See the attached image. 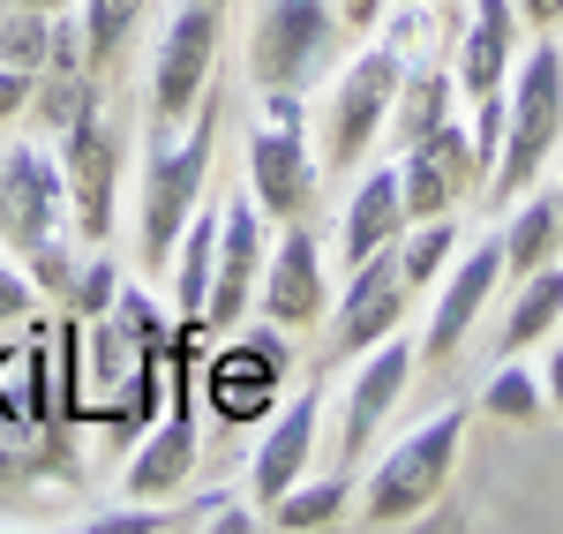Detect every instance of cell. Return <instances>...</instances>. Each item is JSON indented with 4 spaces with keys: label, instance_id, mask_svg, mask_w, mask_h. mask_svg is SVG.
I'll use <instances>...</instances> for the list:
<instances>
[{
    "label": "cell",
    "instance_id": "cell-40",
    "mask_svg": "<svg viewBox=\"0 0 563 534\" xmlns=\"http://www.w3.org/2000/svg\"><path fill=\"white\" fill-rule=\"evenodd\" d=\"M15 8H45V15H53V8H68V0H15Z\"/></svg>",
    "mask_w": 563,
    "mask_h": 534
},
{
    "label": "cell",
    "instance_id": "cell-38",
    "mask_svg": "<svg viewBox=\"0 0 563 534\" xmlns=\"http://www.w3.org/2000/svg\"><path fill=\"white\" fill-rule=\"evenodd\" d=\"M511 8H519V23L533 31V39H541V31H556V23H563V0H511Z\"/></svg>",
    "mask_w": 563,
    "mask_h": 534
},
{
    "label": "cell",
    "instance_id": "cell-5",
    "mask_svg": "<svg viewBox=\"0 0 563 534\" xmlns=\"http://www.w3.org/2000/svg\"><path fill=\"white\" fill-rule=\"evenodd\" d=\"M398 84H406V45H361L339 84H331V106H323V166L331 174H353L368 143H384L390 129V106H398Z\"/></svg>",
    "mask_w": 563,
    "mask_h": 534
},
{
    "label": "cell",
    "instance_id": "cell-32",
    "mask_svg": "<svg viewBox=\"0 0 563 534\" xmlns=\"http://www.w3.org/2000/svg\"><path fill=\"white\" fill-rule=\"evenodd\" d=\"M180 527H225V534H249L256 520H249L241 490H211L203 504H188V512H180Z\"/></svg>",
    "mask_w": 563,
    "mask_h": 534
},
{
    "label": "cell",
    "instance_id": "cell-3",
    "mask_svg": "<svg viewBox=\"0 0 563 534\" xmlns=\"http://www.w3.org/2000/svg\"><path fill=\"white\" fill-rule=\"evenodd\" d=\"M316 188H323V151L308 143L301 90H263V113L249 129V196H256V211L294 226L308 219Z\"/></svg>",
    "mask_w": 563,
    "mask_h": 534
},
{
    "label": "cell",
    "instance_id": "cell-39",
    "mask_svg": "<svg viewBox=\"0 0 563 534\" xmlns=\"http://www.w3.org/2000/svg\"><path fill=\"white\" fill-rule=\"evenodd\" d=\"M541 384H549V406H563V347L549 355V369H541Z\"/></svg>",
    "mask_w": 563,
    "mask_h": 534
},
{
    "label": "cell",
    "instance_id": "cell-23",
    "mask_svg": "<svg viewBox=\"0 0 563 534\" xmlns=\"http://www.w3.org/2000/svg\"><path fill=\"white\" fill-rule=\"evenodd\" d=\"M451 98H459V84H451V68H406V84H398V106H390V143L398 151H413L421 135H435L443 121H451Z\"/></svg>",
    "mask_w": 563,
    "mask_h": 534
},
{
    "label": "cell",
    "instance_id": "cell-33",
    "mask_svg": "<svg viewBox=\"0 0 563 534\" xmlns=\"http://www.w3.org/2000/svg\"><path fill=\"white\" fill-rule=\"evenodd\" d=\"M31 286H38V294H53V302H68V286H76V257L60 249V233L31 249Z\"/></svg>",
    "mask_w": 563,
    "mask_h": 534
},
{
    "label": "cell",
    "instance_id": "cell-29",
    "mask_svg": "<svg viewBox=\"0 0 563 534\" xmlns=\"http://www.w3.org/2000/svg\"><path fill=\"white\" fill-rule=\"evenodd\" d=\"M0 61L23 68V76H38L45 61H53V15H45V8H15V15H0Z\"/></svg>",
    "mask_w": 563,
    "mask_h": 534
},
{
    "label": "cell",
    "instance_id": "cell-35",
    "mask_svg": "<svg viewBox=\"0 0 563 534\" xmlns=\"http://www.w3.org/2000/svg\"><path fill=\"white\" fill-rule=\"evenodd\" d=\"M31 309H38V286H31V271H8V264H0V324H23Z\"/></svg>",
    "mask_w": 563,
    "mask_h": 534
},
{
    "label": "cell",
    "instance_id": "cell-31",
    "mask_svg": "<svg viewBox=\"0 0 563 534\" xmlns=\"http://www.w3.org/2000/svg\"><path fill=\"white\" fill-rule=\"evenodd\" d=\"M113 324L129 331L135 347H151V355H166V347H174V324H166V309H158L151 294H135V286H121V302H113Z\"/></svg>",
    "mask_w": 563,
    "mask_h": 534
},
{
    "label": "cell",
    "instance_id": "cell-10",
    "mask_svg": "<svg viewBox=\"0 0 563 534\" xmlns=\"http://www.w3.org/2000/svg\"><path fill=\"white\" fill-rule=\"evenodd\" d=\"M68 219V181H60V159L45 143H8L0 151V241L15 257H31L38 241H53Z\"/></svg>",
    "mask_w": 563,
    "mask_h": 534
},
{
    "label": "cell",
    "instance_id": "cell-36",
    "mask_svg": "<svg viewBox=\"0 0 563 534\" xmlns=\"http://www.w3.org/2000/svg\"><path fill=\"white\" fill-rule=\"evenodd\" d=\"M31 84H38V76H23V68L0 61V129H8L15 113H31Z\"/></svg>",
    "mask_w": 563,
    "mask_h": 534
},
{
    "label": "cell",
    "instance_id": "cell-27",
    "mask_svg": "<svg viewBox=\"0 0 563 534\" xmlns=\"http://www.w3.org/2000/svg\"><path fill=\"white\" fill-rule=\"evenodd\" d=\"M346 504H353V482H346V467L339 475H323V482H294L286 497H271V527H331V520H346Z\"/></svg>",
    "mask_w": 563,
    "mask_h": 534
},
{
    "label": "cell",
    "instance_id": "cell-1",
    "mask_svg": "<svg viewBox=\"0 0 563 534\" xmlns=\"http://www.w3.org/2000/svg\"><path fill=\"white\" fill-rule=\"evenodd\" d=\"M556 143H563V45L541 31V45L519 53V68L504 84V151H496V174L481 188V204H519L541 181V166L556 159Z\"/></svg>",
    "mask_w": 563,
    "mask_h": 534
},
{
    "label": "cell",
    "instance_id": "cell-20",
    "mask_svg": "<svg viewBox=\"0 0 563 534\" xmlns=\"http://www.w3.org/2000/svg\"><path fill=\"white\" fill-rule=\"evenodd\" d=\"M406 226H413V219H406L398 166H376V174L353 181V196H346V219H339V257H346V264H361V257H384Z\"/></svg>",
    "mask_w": 563,
    "mask_h": 534
},
{
    "label": "cell",
    "instance_id": "cell-26",
    "mask_svg": "<svg viewBox=\"0 0 563 534\" xmlns=\"http://www.w3.org/2000/svg\"><path fill=\"white\" fill-rule=\"evenodd\" d=\"M390 257H398V279H406L413 294H429L435 279L451 271V257H459V226H451V211H443V219H413L398 241H390Z\"/></svg>",
    "mask_w": 563,
    "mask_h": 534
},
{
    "label": "cell",
    "instance_id": "cell-24",
    "mask_svg": "<svg viewBox=\"0 0 563 534\" xmlns=\"http://www.w3.org/2000/svg\"><path fill=\"white\" fill-rule=\"evenodd\" d=\"M556 324H563V257L519 279V302H511V316H504V347L526 355V347H533L541 331H556Z\"/></svg>",
    "mask_w": 563,
    "mask_h": 534
},
{
    "label": "cell",
    "instance_id": "cell-4",
    "mask_svg": "<svg viewBox=\"0 0 563 534\" xmlns=\"http://www.w3.org/2000/svg\"><path fill=\"white\" fill-rule=\"evenodd\" d=\"M211 151H218V113L203 106L188 129H174L158 151H151V166H143V219H135V233H143V264L166 271L174 264V241L180 226L203 211V181H211Z\"/></svg>",
    "mask_w": 563,
    "mask_h": 534
},
{
    "label": "cell",
    "instance_id": "cell-30",
    "mask_svg": "<svg viewBox=\"0 0 563 534\" xmlns=\"http://www.w3.org/2000/svg\"><path fill=\"white\" fill-rule=\"evenodd\" d=\"M113 302H121V264H113V257H90V264H76V286H68V316L98 324V316H113Z\"/></svg>",
    "mask_w": 563,
    "mask_h": 534
},
{
    "label": "cell",
    "instance_id": "cell-17",
    "mask_svg": "<svg viewBox=\"0 0 563 534\" xmlns=\"http://www.w3.org/2000/svg\"><path fill=\"white\" fill-rule=\"evenodd\" d=\"M316 445H323V384H301L294 400L271 406V429H263L256 467H249V497H263V504H271V497H286L308 475Z\"/></svg>",
    "mask_w": 563,
    "mask_h": 534
},
{
    "label": "cell",
    "instance_id": "cell-8",
    "mask_svg": "<svg viewBox=\"0 0 563 534\" xmlns=\"http://www.w3.org/2000/svg\"><path fill=\"white\" fill-rule=\"evenodd\" d=\"M218 31H225V8L218 0H180L158 31V53H151V121L158 135H174L203 90H211V68H218Z\"/></svg>",
    "mask_w": 563,
    "mask_h": 534
},
{
    "label": "cell",
    "instance_id": "cell-41",
    "mask_svg": "<svg viewBox=\"0 0 563 534\" xmlns=\"http://www.w3.org/2000/svg\"><path fill=\"white\" fill-rule=\"evenodd\" d=\"M549 196H556V226H563V181H556V188H549Z\"/></svg>",
    "mask_w": 563,
    "mask_h": 534
},
{
    "label": "cell",
    "instance_id": "cell-7",
    "mask_svg": "<svg viewBox=\"0 0 563 534\" xmlns=\"http://www.w3.org/2000/svg\"><path fill=\"white\" fill-rule=\"evenodd\" d=\"M339 45H346L339 0H263L249 68H256L263 90H308L316 76L339 68Z\"/></svg>",
    "mask_w": 563,
    "mask_h": 534
},
{
    "label": "cell",
    "instance_id": "cell-37",
    "mask_svg": "<svg viewBox=\"0 0 563 534\" xmlns=\"http://www.w3.org/2000/svg\"><path fill=\"white\" fill-rule=\"evenodd\" d=\"M384 8H390V0H339V23L361 39V31H376V23H384Z\"/></svg>",
    "mask_w": 563,
    "mask_h": 534
},
{
    "label": "cell",
    "instance_id": "cell-22",
    "mask_svg": "<svg viewBox=\"0 0 563 534\" xmlns=\"http://www.w3.org/2000/svg\"><path fill=\"white\" fill-rule=\"evenodd\" d=\"M563 257V226H556V196L533 181L519 196V211H511V226H504V279H526V271L556 264Z\"/></svg>",
    "mask_w": 563,
    "mask_h": 534
},
{
    "label": "cell",
    "instance_id": "cell-11",
    "mask_svg": "<svg viewBox=\"0 0 563 534\" xmlns=\"http://www.w3.org/2000/svg\"><path fill=\"white\" fill-rule=\"evenodd\" d=\"M413 361H421V347L406 331H390L368 355H353V384H346V406H339V467H353L361 451L384 437L390 406L406 400V384H413Z\"/></svg>",
    "mask_w": 563,
    "mask_h": 534
},
{
    "label": "cell",
    "instance_id": "cell-2",
    "mask_svg": "<svg viewBox=\"0 0 563 534\" xmlns=\"http://www.w3.org/2000/svg\"><path fill=\"white\" fill-rule=\"evenodd\" d=\"M459 445H466V406H435L429 422H413L368 467V482H361V527H413L435 497L451 490Z\"/></svg>",
    "mask_w": 563,
    "mask_h": 534
},
{
    "label": "cell",
    "instance_id": "cell-9",
    "mask_svg": "<svg viewBox=\"0 0 563 534\" xmlns=\"http://www.w3.org/2000/svg\"><path fill=\"white\" fill-rule=\"evenodd\" d=\"M286 377H294V331L271 324V316H263L256 331H241V339L203 369L218 422H233V429H241V422H271V406L286 400Z\"/></svg>",
    "mask_w": 563,
    "mask_h": 534
},
{
    "label": "cell",
    "instance_id": "cell-12",
    "mask_svg": "<svg viewBox=\"0 0 563 534\" xmlns=\"http://www.w3.org/2000/svg\"><path fill=\"white\" fill-rule=\"evenodd\" d=\"M256 309L271 316V324H286L294 339H301L316 316H331V264H323V241L308 233V219H294L278 233V249L263 257Z\"/></svg>",
    "mask_w": 563,
    "mask_h": 534
},
{
    "label": "cell",
    "instance_id": "cell-43",
    "mask_svg": "<svg viewBox=\"0 0 563 534\" xmlns=\"http://www.w3.org/2000/svg\"><path fill=\"white\" fill-rule=\"evenodd\" d=\"M218 8H225V0H218Z\"/></svg>",
    "mask_w": 563,
    "mask_h": 534
},
{
    "label": "cell",
    "instance_id": "cell-13",
    "mask_svg": "<svg viewBox=\"0 0 563 534\" xmlns=\"http://www.w3.org/2000/svg\"><path fill=\"white\" fill-rule=\"evenodd\" d=\"M406 309H413V286L398 279V257H361V264H346V294H339V324H331V355L353 361L368 355L376 339H390V331H406Z\"/></svg>",
    "mask_w": 563,
    "mask_h": 534
},
{
    "label": "cell",
    "instance_id": "cell-18",
    "mask_svg": "<svg viewBox=\"0 0 563 534\" xmlns=\"http://www.w3.org/2000/svg\"><path fill=\"white\" fill-rule=\"evenodd\" d=\"M196 467V422H188V377L166 369V422L143 429L129 475H121V497H174Z\"/></svg>",
    "mask_w": 563,
    "mask_h": 534
},
{
    "label": "cell",
    "instance_id": "cell-19",
    "mask_svg": "<svg viewBox=\"0 0 563 534\" xmlns=\"http://www.w3.org/2000/svg\"><path fill=\"white\" fill-rule=\"evenodd\" d=\"M511 68H519V8H511V0H474V15H466V31H459V61H451L459 98L504 90Z\"/></svg>",
    "mask_w": 563,
    "mask_h": 534
},
{
    "label": "cell",
    "instance_id": "cell-21",
    "mask_svg": "<svg viewBox=\"0 0 563 534\" xmlns=\"http://www.w3.org/2000/svg\"><path fill=\"white\" fill-rule=\"evenodd\" d=\"M211 271H218V211L203 204L196 219L180 226L174 264H166V279H174V316H180V324H203V302H211Z\"/></svg>",
    "mask_w": 563,
    "mask_h": 534
},
{
    "label": "cell",
    "instance_id": "cell-25",
    "mask_svg": "<svg viewBox=\"0 0 563 534\" xmlns=\"http://www.w3.org/2000/svg\"><path fill=\"white\" fill-rule=\"evenodd\" d=\"M143 8H151V0H84V15H76V23H84V61H90V76H98V84L121 68V53H129Z\"/></svg>",
    "mask_w": 563,
    "mask_h": 534
},
{
    "label": "cell",
    "instance_id": "cell-6",
    "mask_svg": "<svg viewBox=\"0 0 563 534\" xmlns=\"http://www.w3.org/2000/svg\"><path fill=\"white\" fill-rule=\"evenodd\" d=\"M121 166H129V129L106 113V98H90L84 113L60 129V181H68V219L90 249L113 241L121 219Z\"/></svg>",
    "mask_w": 563,
    "mask_h": 534
},
{
    "label": "cell",
    "instance_id": "cell-42",
    "mask_svg": "<svg viewBox=\"0 0 563 534\" xmlns=\"http://www.w3.org/2000/svg\"><path fill=\"white\" fill-rule=\"evenodd\" d=\"M398 8H406V0H398Z\"/></svg>",
    "mask_w": 563,
    "mask_h": 534
},
{
    "label": "cell",
    "instance_id": "cell-34",
    "mask_svg": "<svg viewBox=\"0 0 563 534\" xmlns=\"http://www.w3.org/2000/svg\"><path fill=\"white\" fill-rule=\"evenodd\" d=\"M180 527V512H143V504H121V512H98L90 534H166Z\"/></svg>",
    "mask_w": 563,
    "mask_h": 534
},
{
    "label": "cell",
    "instance_id": "cell-28",
    "mask_svg": "<svg viewBox=\"0 0 563 534\" xmlns=\"http://www.w3.org/2000/svg\"><path fill=\"white\" fill-rule=\"evenodd\" d=\"M481 414H488V422H511V429H533V422L549 414V384H541V369L504 361V369L481 384Z\"/></svg>",
    "mask_w": 563,
    "mask_h": 534
},
{
    "label": "cell",
    "instance_id": "cell-14",
    "mask_svg": "<svg viewBox=\"0 0 563 534\" xmlns=\"http://www.w3.org/2000/svg\"><path fill=\"white\" fill-rule=\"evenodd\" d=\"M398 188H406V219H443L459 211L466 196H481V159H474V129L466 121H443L435 135H421L398 166Z\"/></svg>",
    "mask_w": 563,
    "mask_h": 534
},
{
    "label": "cell",
    "instance_id": "cell-16",
    "mask_svg": "<svg viewBox=\"0 0 563 534\" xmlns=\"http://www.w3.org/2000/svg\"><path fill=\"white\" fill-rule=\"evenodd\" d=\"M263 279V211L256 196L218 204V271H211V302H203V331H233L241 309L256 302Z\"/></svg>",
    "mask_w": 563,
    "mask_h": 534
},
{
    "label": "cell",
    "instance_id": "cell-15",
    "mask_svg": "<svg viewBox=\"0 0 563 534\" xmlns=\"http://www.w3.org/2000/svg\"><path fill=\"white\" fill-rule=\"evenodd\" d=\"M435 286H443V294H435L429 324H421V361H451L466 347V331L481 324V309L496 302V286H504V233H488L481 249L451 257V271H443Z\"/></svg>",
    "mask_w": 563,
    "mask_h": 534
}]
</instances>
